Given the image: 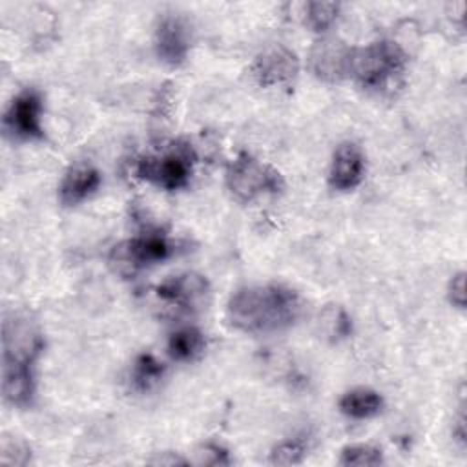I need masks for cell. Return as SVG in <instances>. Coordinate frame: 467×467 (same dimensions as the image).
<instances>
[{"label": "cell", "instance_id": "obj_19", "mask_svg": "<svg viewBox=\"0 0 467 467\" xmlns=\"http://www.w3.org/2000/svg\"><path fill=\"white\" fill-rule=\"evenodd\" d=\"M308 445L303 438H288L277 443L270 452V463L274 465H294L301 463L306 456Z\"/></svg>", "mask_w": 467, "mask_h": 467}, {"label": "cell", "instance_id": "obj_14", "mask_svg": "<svg viewBox=\"0 0 467 467\" xmlns=\"http://www.w3.org/2000/svg\"><path fill=\"white\" fill-rule=\"evenodd\" d=\"M383 409V398L379 392L365 387L345 392L339 400V410L352 420H367L379 414Z\"/></svg>", "mask_w": 467, "mask_h": 467}, {"label": "cell", "instance_id": "obj_8", "mask_svg": "<svg viewBox=\"0 0 467 467\" xmlns=\"http://www.w3.org/2000/svg\"><path fill=\"white\" fill-rule=\"evenodd\" d=\"M299 71V62L294 51L275 44L263 49L254 64L252 75L263 88H285L294 82Z\"/></svg>", "mask_w": 467, "mask_h": 467}, {"label": "cell", "instance_id": "obj_2", "mask_svg": "<svg viewBox=\"0 0 467 467\" xmlns=\"http://www.w3.org/2000/svg\"><path fill=\"white\" fill-rule=\"evenodd\" d=\"M44 339L29 317L13 314L4 321L2 390L13 407H27L35 396V361Z\"/></svg>", "mask_w": 467, "mask_h": 467}, {"label": "cell", "instance_id": "obj_6", "mask_svg": "<svg viewBox=\"0 0 467 467\" xmlns=\"http://www.w3.org/2000/svg\"><path fill=\"white\" fill-rule=\"evenodd\" d=\"M171 252L173 244L166 235L159 232H146L115 246L111 252V263L124 274H135L137 270L168 259Z\"/></svg>", "mask_w": 467, "mask_h": 467}, {"label": "cell", "instance_id": "obj_17", "mask_svg": "<svg viewBox=\"0 0 467 467\" xmlns=\"http://www.w3.org/2000/svg\"><path fill=\"white\" fill-rule=\"evenodd\" d=\"M319 328L325 334V337L332 341H339L350 336L352 323L347 312L341 306H327L319 316Z\"/></svg>", "mask_w": 467, "mask_h": 467}, {"label": "cell", "instance_id": "obj_11", "mask_svg": "<svg viewBox=\"0 0 467 467\" xmlns=\"http://www.w3.org/2000/svg\"><path fill=\"white\" fill-rule=\"evenodd\" d=\"M157 57L168 66H181L190 51V33L182 18L162 16L155 29Z\"/></svg>", "mask_w": 467, "mask_h": 467}, {"label": "cell", "instance_id": "obj_20", "mask_svg": "<svg viewBox=\"0 0 467 467\" xmlns=\"http://www.w3.org/2000/svg\"><path fill=\"white\" fill-rule=\"evenodd\" d=\"M339 463L341 465H358V467L379 465V463H383V452H381V449H378L374 445H365V443L347 445L341 451Z\"/></svg>", "mask_w": 467, "mask_h": 467}, {"label": "cell", "instance_id": "obj_3", "mask_svg": "<svg viewBox=\"0 0 467 467\" xmlns=\"http://www.w3.org/2000/svg\"><path fill=\"white\" fill-rule=\"evenodd\" d=\"M405 66V53L396 42L376 40L352 47L348 75L363 88H381Z\"/></svg>", "mask_w": 467, "mask_h": 467}, {"label": "cell", "instance_id": "obj_10", "mask_svg": "<svg viewBox=\"0 0 467 467\" xmlns=\"http://www.w3.org/2000/svg\"><path fill=\"white\" fill-rule=\"evenodd\" d=\"M210 292L208 281L193 272L171 275L157 286V296L168 305H175L181 310H192L204 303Z\"/></svg>", "mask_w": 467, "mask_h": 467}, {"label": "cell", "instance_id": "obj_7", "mask_svg": "<svg viewBox=\"0 0 467 467\" xmlns=\"http://www.w3.org/2000/svg\"><path fill=\"white\" fill-rule=\"evenodd\" d=\"M42 95L35 88L22 89L4 113V130L18 140L44 139Z\"/></svg>", "mask_w": 467, "mask_h": 467}, {"label": "cell", "instance_id": "obj_21", "mask_svg": "<svg viewBox=\"0 0 467 467\" xmlns=\"http://www.w3.org/2000/svg\"><path fill=\"white\" fill-rule=\"evenodd\" d=\"M449 299L454 306L463 308L465 306V274L460 272L451 279L449 285Z\"/></svg>", "mask_w": 467, "mask_h": 467}, {"label": "cell", "instance_id": "obj_13", "mask_svg": "<svg viewBox=\"0 0 467 467\" xmlns=\"http://www.w3.org/2000/svg\"><path fill=\"white\" fill-rule=\"evenodd\" d=\"M100 186V173L93 166L78 164L69 168L58 186V197L62 204L73 206L88 199Z\"/></svg>", "mask_w": 467, "mask_h": 467}, {"label": "cell", "instance_id": "obj_16", "mask_svg": "<svg viewBox=\"0 0 467 467\" xmlns=\"http://www.w3.org/2000/svg\"><path fill=\"white\" fill-rule=\"evenodd\" d=\"M164 376V365L153 354H140L131 367V387L137 392L151 390Z\"/></svg>", "mask_w": 467, "mask_h": 467}, {"label": "cell", "instance_id": "obj_22", "mask_svg": "<svg viewBox=\"0 0 467 467\" xmlns=\"http://www.w3.org/2000/svg\"><path fill=\"white\" fill-rule=\"evenodd\" d=\"M201 463H210V465H228L230 463V458H228V452L215 445V443H208L204 447V452H202V460Z\"/></svg>", "mask_w": 467, "mask_h": 467}, {"label": "cell", "instance_id": "obj_1", "mask_svg": "<svg viewBox=\"0 0 467 467\" xmlns=\"http://www.w3.org/2000/svg\"><path fill=\"white\" fill-rule=\"evenodd\" d=\"M301 314L299 296L283 285L239 288L226 305L230 325L246 334H272L296 323Z\"/></svg>", "mask_w": 467, "mask_h": 467}, {"label": "cell", "instance_id": "obj_4", "mask_svg": "<svg viewBox=\"0 0 467 467\" xmlns=\"http://www.w3.org/2000/svg\"><path fill=\"white\" fill-rule=\"evenodd\" d=\"M226 188L235 201L250 202L261 193H279L285 181L275 168L239 153L226 168Z\"/></svg>", "mask_w": 467, "mask_h": 467}, {"label": "cell", "instance_id": "obj_9", "mask_svg": "<svg viewBox=\"0 0 467 467\" xmlns=\"http://www.w3.org/2000/svg\"><path fill=\"white\" fill-rule=\"evenodd\" d=\"M350 51L352 47L339 38L323 36L312 46L308 66L317 78L325 82H337L348 75Z\"/></svg>", "mask_w": 467, "mask_h": 467}, {"label": "cell", "instance_id": "obj_15", "mask_svg": "<svg viewBox=\"0 0 467 467\" xmlns=\"http://www.w3.org/2000/svg\"><path fill=\"white\" fill-rule=\"evenodd\" d=\"M204 334L195 327H181L168 337V354L175 361H192L204 350Z\"/></svg>", "mask_w": 467, "mask_h": 467}, {"label": "cell", "instance_id": "obj_12", "mask_svg": "<svg viewBox=\"0 0 467 467\" xmlns=\"http://www.w3.org/2000/svg\"><path fill=\"white\" fill-rule=\"evenodd\" d=\"M363 175H365V157L361 150L352 142H345L337 146L328 170L330 186L339 192H348L359 186V182L363 181Z\"/></svg>", "mask_w": 467, "mask_h": 467}, {"label": "cell", "instance_id": "obj_5", "mask_svg": "<svg viewBox=\"0 0 467 467\" xmlns=\"http://www.w3.org/2000/svg\"><path fill=\"white\" fill-rule=\"evenodd\" d=\"M195 162V153L190 144L175 142L170 150L161 155H146L137 162V177L153 182L155 186L173 192L188 184L192 177V168Z\"/></svg>", "mask_w": 467, "mask_h": 467}, {"label": "cell", "instance_id": "obj_18", "mask_svg": "<svg viewBox=\"0 0 467 467\" xmlns=\"http://www.w3.org/2000/svg\"><path fill=\"white\" fill-rule=\"evenodd\" d=\"M339 4L336 2H308L305 7V22L312 31L325 33L337 18Z\"/></svg>", "mask_w": 467, "mask_h": 467}]
</instances>
